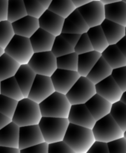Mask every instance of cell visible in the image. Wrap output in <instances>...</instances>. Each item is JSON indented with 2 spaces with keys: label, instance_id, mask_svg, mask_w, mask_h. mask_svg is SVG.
<instances>
[{
  "label": "cell",
  "instance_id": "1",
  "mask_svg": "<svg viewBox=\"0 0 126 153\" xmlns=\"http://www.w3.org/2000/svg\"><path fill=\"white\" fill-rule=\"evenodd\" d=\"M64 140L76 153H87L96 139L93 129L70 123Z\"/></svg>",
  "mask_w": 126,
  "mask_h": 153
},
{
  "label": "cell",
  "instance_id": "2",
  "mask_svg": "<svg viewBox=\"0 0 126 153\" xmlns=\"http://www.w3.org/2000/svg\"><path fill=\"white\" fill-rule=\"evenodd\" d=\"M42 117L39 103L25 97L18 102L12 121L19 127L37 125Z\"/></svg>",
  "mask_w": 126,
  "mask_h": 153
},
{
  "label": "cell",
  "instance_id": "3",
  "mask_svg": "<svg viewBox=\"0 0 126 153\" xmlns=\"http://www.w3.org/2000/svg\"><path fill=\"white\" fill-rule=\"evenodd\" d=\"M42 116L68 118L72 104L67 95L55 91L40 104Z\"/></svg>",
  "mask_w": 126,
  "mask_h": 153
},
{
  "label": "cell",
  "instance_id": "4",
  "mask_svg": "<svg viewBox=\"0 0 126 153\" xmlns=\"http://www.w3.org/2000/svg\"><path fill=\"white\" fill-rule=\"evenodd\" d=\"M39 126L48 143L64 140L70 121L68 118L42 117Z\"/></svg>",
  "mask_w": 126,
  "mask_h": 153
},
{
  "label": "cell",
  "instance_id": "5",
  "mask_svg": "<svg viewBox=\"0 0 126 153\" xmlns=\"http://www.w3.org/2000/svg\"><path fill=\"white\" fill-rule=\"evenodd\" d=\"M93 131L96 140L106 143L124 136V131L110 114L96 120Z\"/></svg>",
  "mask_w": 126,
  "mask_h": 153
},
{
  "label": "cell",
  "instance_id": "6",
  "mask_svg": "<svg viewBox=\"0 0 126 153\" xmlns=\"http://www.w3.org/2000/svg\"><path fill=\"white\" fill-rule=\"evenodd\" d=\"M4 52L20 64H28L34 52L30 38L15 34L4 49Z\"/></svg>",
  "mask_w": 126,
  "mask_h": 153
},
{
  "label": "cell",
  "instance_id": "7",
  "mask_svg": "<svg viewBox=\"0 0 126 153\" xmlns=\"http://www.w3.org/2000/svg\"><path fill=\"white\" fill-rule=\"evenodd\" d=\"M96 94V85L87 76H80L67 95L72 105L85 104Z\"/></svg>",
  "mask_w": 126,
  "mask_h": 153
},
{
  "label": "cell",
  "instance_id": "8",
  "mask_svg": "<svg viewBox=\"0 0 126 153\" xmlns=\"http://www.w3.org/2000/svg\"><path fill=\"white\" fill-rule=\"evenodd\" d=\"M28 64L36 74L50 77L58 69L57 57L52 51L34 52Z\"/></svg>",
  "mask_w": 126,
  "mask_h": 153
},
{
  "label": "cell",
  "instance_id": "9",
  "mask_svg": "<svg viewBox=\"0 0 126 153\" xmlns=\"http://www.w3.org/2000/svg\"><path fill=\"white\" fill-rule=\"evenodd\" d=\"M78 9L90 28L101 25L106 19L105 4L100 0H93Z\"/></svg>",
  "mask_w": 126,
  "mask_h": 153
},
{
  "label": "cell",
  "instance_id": "10",
  "mask_svg": "<svg viewBox=\"0 0 126 153\" xmlns=\"http://www.w3.org/2000/svg\"><path fill=\"white\" fill-rule=\"evenodd\" d=\"M55 91V87L50 76L37 74L28 98L40 104Z\"/></svg>",
  "mask_w": 126,
  "mask_h": 153
},
{
  "label": "cell",
  "instance_id": "11",
  "mask_svg": "<svg viewBox=\"0 0 126 153\" xmlns=\"http://www.w3.org/2000/svg\"><path fill=\"white\" fill-rule=\"evenodd\" d=\"M80 76L78 71L58 68L51 76V79L55 91L66 95Z\"/></svg>",
  "mask_w": 126,
  "mask_h": 153
},
{
  "label": "cell",
  "instance_id": "12",
  "mask_svg": "<svg viewBox=\"0 0 126 153\" xmlns=\"http://www.w3.org/2000/svg\"><path fill=\"white\" fill-rule=\"evenodd\" d=\"M68 120L70 123L93 129L96 120L85 104L72 105Z\"/></svg>",
  "mask_w": 126,
  "mask_h": 153
},
{
  "label": "cell",
  "instance_id": "13",
  "mask_svg": "<svg viewBox=\"0 0 126 153\" xmlns=\"http://www.w3.org/2000/svg\"><path fill=\"white\" fill-rule=\"evenodd\" d=\"M96 94H99L113 104L121 100L123 91L112 76H108L96 85Z\"/></svg>",
  "mask_w": 126,
  "mask_h": 153
},
{
  "label": "cell",
  "instance_id": "14",
  "mask_svg": "<svg viewBox=\"0 0 126 153\" xmlns=\"http://www.w3.org/2000/svg\"><path fill=\"white\" fill-rule=\"evenodd\" d=\"M44 141V137L38 124L19 127V149L20 150Z\"/></svg>",
  "mask_w": 126,
  "mask_h": 153
},
{
  "label": "cell",
  "instance_id": "15",
  "mask_svg": "<svg viewBox=\"0 0 126 153\" xmlns=\"http://www.w3.org/2000/svg\"><path fill=\"white\" fill-rule=\"evenodd\" d=\"M64 19H65L60 15L46 9L43 14L39 18L40 28L56 37L62 33Z\"/></svg>",
  "mask_w": 126,
  "mask_h": 153
},
{
  "label": "cell",
  "instance_id": "16",
  "mask_svg": "<svg viewBox=\"0 0 126 153\" xmlns=\"http://www.w3.org/2000/svg\"><path fill=\"white\" fill-rule=\"evenodd\" d=\"M89 29L90 26L81 14L79 9L76 8L64 19L62 33L82 34L87 32Z\"/></svg>",
  "mask_w": 126,
  "mask_h": 153
},
{
  "label": "cell",
  "instance_id": "17",
  "mask_svg": "<svg viewBox=\"0 0 126 153\" xmlns=\"http://www.w3.org/2000/svg\"><path fill=\"white\" fill-rule=\"evenodd\" d=\"M85 105L96 120H99L106 115L110 114L112 103L100 96L96 94L91 99H90Z\"/></svg>",
  "mask_w": 126,
  "mask_h": 153
},
{
  "label": "cell",
  "instance_id": "18",
  "mask_svg": "<svg viewBox=\"0 0 126 153\" xmlns=\"http://www.w3.org/2000/svg\"><path fill=\"white\" fill-rule=\"evenodd\" d=\"M55 36L41 28L30 37L31 46L34 52L52 51Z\"/></svg>",
  "mask_w": 126,
  "mask_h": 153
},
{
  "label": "cell",
  "instance_id": "19",
  "mask_svg": "<svg viewBox=\"0 0 126 153\" xmlns=\"http://www.w3.org/2000/svg\"><path fill=\"white\" fill-rule=\"evenodd\" d=\"M15 34L25 37H30L39 29V19L27 15L15 22H12Z\"/></svg>",
  "mask_w": 126,
  "mask_h": 153
},
{
  "label": "cell",
  "instance_id": "20",
  "mask_svg": "<svg viewBox=\"0 0 126 153\" xmlns=\"http://www.w3.org/2000/svg\"><path fill=\"white\" fill-rule=\"evenodd\" d=\"M36 76L37 74L35 72L28 64H21L15 74L14 77L16 78L25 97H28Z\"/></svg>",
  "mask_w": 126,
  "mask_h": 153
},
{
  "label": "cell",
  "instance_id": "21",
  "mask_svg": "<svg viewBox=\"0 0 126 153\" xmlns=\"http://www.w3.org/2000/svg\"><path fill=\"white\" fill-rule=\"evenodd\" d=\"M19 143V126L13 121L0 129V146L18 148Z\"/></svg>",
  "mask_w": 126,
  "mask_h": 153
},
{
  "label": "cell",
  "instance_id": "22",
  "mask_svg": "<svg viewBox=\"0 0 126 153\" xmlns=\"http://www.w3.org/2000/svg\"><path fill=\"white\" fill-rule=\"evenodd\" d=\"M109 44H116L125 36V26L105 19L101 25Z\"/></svg>",
  "mask_w": 126,
  "mask_h": 153
},
{
  "label": "cell",
  "instance_id": "23",
  "mask_svg": "<svg viewBox=\"0 0 126 153\" xmlns=\"http://www.w3.org/2000/svg\"><path fill=\"white\" fill-rule=\"evenodd\" d=\"M107 19L126 26V3L123 1L105 4Z\"/></svg>",
  "mask_w": 126,
  "mask_h": 153
},
{
  "label": "cell",
  "instance_id": "24",
  "mask_svg": "<svg viewBox=\"0 0 126 153\" xmlns=\"http://www.w3.org/2000/svg\"><path fill=\"white\" fill-rule=\"evenodd\" d=\"M113 68L109 65L102 56L99 59L92 70H90L87 77L93 84L96 85L108 76H111Z\"/></svg>",
  "mask_w": 126,
  "mask_h": 153
},
{
  "label": "cell",
  "instance_id": "25",
  "mask_svg": "<svg viewBox=\"0 0 126 153\" xmlns=\"http://www.w3.org/2000/svg\"><path fill=\"white\" fill-rule=\"evenodd\" d=\"M102 57V53L93 50L79 55L78 72L82 76H87Z\"/></svg>",
  "mask_w": 126,
  "mask_h": 153
},
{
  "label": "cell",
  "instance_id": "26",
  "mask_svg": "<svg viewBox=\"0 0 126 153\" xmlns=\"http://www.w3.org/2000/svg\"><path fill=\"white\" fill-rule=\"evenodd\" d=\"M102 56L113 69L126 66V58L116 44L109 45L102 53Z\"/></svg>",
  "mask_w": 126,
  "mask_h": 153
},
{
  "label": "cell",
  "instance_id": "27",
  "mask_svg": "<svg viewBox=\"0 0 126 153\" xmlns=\"http://www.w3.org/2000/svg\"><path fill=\"white\" fill-rule=\"evenodd\" d=\"M21 64L4 52L0 57V81L15 76Z\"/></svg>",
  "mask_w": 126,
  "mask_h": 153
},
{
  "label": "cell",
  "instance_id": "28",
  "mask_svg": "<svg viewBox=\"0 0 126 153\" xmlns=\"http://www.w3.org/2000/svg\"><path fill=\"white\" fill-rule=\"evenodd\" d=\"M87 33L92 43L94 50L102 53L110 45L101 25L90 27Z\"/></svg>",
  "mask_w": 126,
  "mask_h": 153
},
{
  "label": "cell",
  "instance_id": "29",
  "mask_svg": "<svg viewBox=\"0 0 126 153\" xmlns=\"http://www.w3.org/2000/svg\"><path fill=\"white\" fill-rule=\"evenodd\" d=\"M1 94L17 101L25 98L14 76L1 81Z\"/></svg>",
  "mask_w": 126,
  "mask_h": 153
},
{
  "label": "cell",
  "instance_id": "30",
  "mask_svg": "<svg viewBox=\"0 0 126 153\" xmlns=\"http://www.w3.org/2000/svg\"><path fill=\"white\" fill-rule=\"evenodd\" d=\"M24 0H8L7 20L12 22L27 16Z\"/></svg>",
  "mask_w": 126,
  "mask_h": 153
},
{
  "label": "cell",
  "instance_id": "31",
  "mask_svg": "<svg viewBox=\"0 0 126 153\" xmlns=\"http://www.w3.org/2000/svg\"><path fill=\"white\" fill-rule=\"evenodd\" d=\"M77 7L73 4L72 0H52L48 9L51 11L67 18L70 13H73Z\"/></svg>",
  "mask_w": 126,
  "mask_h": 153
},
{
  "label": "cell",
  "instance_id": "32",
  "mask_svg": "<svg viewBox=\"0 0 126 153\" xmlns=\"http://www.w3.org/2000/svg\"><path fill=\"white\" fill-rule=\"evenodd\" d=\"M78 64L79 54L76 52L57 58V66L59 69L78 71Z\"/></svg>",
  "mask_w": 126,
  "mask_h": 153
},
{
  "label": "cell",
  "instance_id": "33",
  "mask_svg": "<svg viewBox=\"0 0 126 153\" xmlns=\"http://www.w3.org/2000/svg\"><path fill=\"white\" fill-rule=\"evenodd\" d=\"M110 114L122 131H125L126 130V104L121 100L113 103Z\"/></svg>",
  "mask_w": 126,
  "mask_h": 153
},
{
  "label": "cell",
  "instance_id": "34",
  "mask_svg": "<svg viewBox=\"0 0 126 153\" xmlns=\"http://www.w3.org/2000/svg\"><path fill=\"white\" fill-rule=\"evenodd\" d=\"M52 52L58 58L59 56L67 55L75 52V47L69 43L61 34L55 37V42L52 46Z\"/></svg>",
  "mask_w": 126,
  "mask_h": 153
},
{
  "label": "cell",
  "instance_id": "35",
  "mask_svg": "<svg viewBox=\"0 0 126 153\" xmlns=\"http://www.w3.org/2000/svg\"><path fill=\"white\" fill-rule=\"evenodd\" d=\"M15 35L13 25L8 20L0 21V46L5 49Z\"/></svg>",
  "mask_w": 126,
  "mask_h": 153
},
{
  "label": "cell",
  "instance_id": "36",
  "mask_svg": "<svg viewBox=\"0 0 126 153\" xmlns=\"http://www.w3.org/2000/svg\"><path fill=\"white\" fill-rule=\"evenodd\" d=\"M17 100L0 94V112L9 118H13L18 104Z\"/></svg>",
  "mask_w": 126,
  "mask_h": 153
},
{
  "label": "cell",
  "instance_id": "37",
  "mask_svg": "<svg viewBox=\"0 0 126 153\" xmlns=\"http://www.w3.org/2000/svg\"><path fill=\"white\" fill-rule=\"evenodd\" d=\"M28 15L39 19L46 10V7L38 0H24Z\"/></svg>",
  "mask_w": 126,
  "mask_h": 153
},
{
  "label": "cell",
  "instance_id": "38",
  "mask_svg": "<svg viewBox=\"0 0 126 153\" xmlns=\"http://www.w3.org/2000/svg\"><path fill=\"white\" fill-rule=\"evenodd\" d=\"M93 46L92 43L89 38L87 33H84L81 35L80 39L78 41L77 44L75 46V52L77 54L86 53V52L93 51Z\"/></svg>",
  "mask_w": 126,
  "mask_h": 153
},
{
  "label": "cell",
  "instance_id": "39",
  "mask_svg": "<svg viewBox=\"0 0 126 153\" xmlns=\"http://www.w3.org/2000/svg\"><path fill=\"white\" fill-rule=\"evenodd\" d=\"M111 76L121 90L123 92L126 91V66L113 69Z\"/></svg>",
  "mask_w": 126,
  "mask_h": 153
},
{
  "label": "cell",
  "instance_id": "40",
  "mask_svg": "<svg viewBox=\"0 0 126 153\" xmlns=\"http://www.w3.org/2000/svg\"><path fill=\"white\" fill-rule=\"evenodd\" d=\"M49 153H76L64 140L49 143Z\"/></svg>",
  "mask_w": 126,
  "mask_h": 153
},
{
  "label": "cell",
  "instance_id": "41",
  "mask_svg": "<svg viewBox=\"0 0 126 153\" xmlns=\"http://www.w3.org/2000/svg\"><path fill=\"white\" fill-rule=\"evenodd\" d=\"M107 144L110 153H126V138L124 136L108 142Z\"/></svg>",
  "mask_w": 126,
  "mask_h": 153
},
{
  "label": "cell",
  "instance_id": "42",
  "mask_svg": "<svg viewBox=\"0 0 126 153\" xmlns=\"http://www.w3.org/2000/svg\"><path fill=\"white\" fill-rule=\"evenodd\" d=\"M20 153H49V143L44 141L21 149Z\"/></svg>",
  "mask_w": 126,
  "mask_h": 153
},
{
  "label": "cell",
  "instance_id": "43",
  "mask_svg": "<svg viewBox=\"0 0 126 153\" xmlns=\"http://www.w3.org/2000/svg\"><path fill=\"white\" fill-rule=\"evenodd\" d=\"M87 153H110L108 144L106 142L96 140L90 148Z\"/></svg>",
  "mask_w": 126,
  "mask_h": 153
},
{
  "label": "cell",
  "instance_id": "44",
  "mask_svg": "<svg viewBox=\"0 0 126 153\" xmlns=\"http://www.w3.org/2000/svg\"><path fill=\"white\" fill-rule=\"evenodd\" d=\"M61 35L69 43H70L73 47H75L80 39L82 34H73V33H61Z\"/></svg>",
  "mask_w": 126,
  "mask_h": 153
},
{
  "label": "cell",
  "instance_id": "45",
  "mask_svg": "<svg viewBox=\"0 0 126 153\" xmlns=\"http://www.w3.org/2000/svg\"><path fill=\"white\" fill-rule=\"evenodd\" d=\"M8 0H0V19L7 20Z\"/></svg>",
  "mask_w": 126,
  "mask_h": 153
},
{
  "label": "cell",
  "instance_id": "46",
  "mask_svg": "<svg viewBox=\"0 0 126 153\" xmlns=\"http://www.w3.org/2000/svg\"><path fill=\"white\" fill-rule=\"evenodd\" d=\"M0 153H20V149L10 146H0Z\"/></svg>",
  "mask_w": 126,
  "mask_h": 153
},
{
  "label": "cell",
  "instance_id": "47",
  "mask_svg": "<svg viewBox=\"0 0 126 153\" xmlns=\"http://www.w3.org/2000/svg\"><path fill=\"white\" fill-rule=\"evenodd\" d=\"M116 46H118L119 50L122 52L124 56L126 58V36L122 37V38L116 43Z\"/></svg>",
  "mask_w": 126,
  "mask_h": 153
},
{
  "label": "cell",
  "instance_id": "48",
  "mask_svg": "<svg viewBox=\"0 0 126 153\" xmlns=\"http://www.w3.org/2000/svg\"><path fill=\"white\" fill-rule=\"evenodd\" d=\"M12 119H10L8 117L5 116V115L0 112V129H1L3 127L7 126L8 123H10Z\"/></svg>",
  "mask_w": 126,
  "mask_h": 153
},
{
  "label": "cell",
  "instance_id": "49",
  "mask_svg": "<svg viewBox=\"0 0 126 153\" xmlns=\"http://www.w3.org/2000/svg\"><path fill=\"white\" fill-rule=\"evenodd\" d=\"M72 1H73V4L76 5V7H77V8H79V7L84 5V4H87V3L90 2L93 0H72Z\"/></svg>",
  "mask_w": 126,
  "mask_h": 153
},
{
  "label": "cell",
  "instance_id": "50",
  "mask_svg": "<svg viewBox=\"0 0 126 153\" xmlns=\"http://www.w3.org/2000/svg\"><path fill=\"white\" fill-rule=\"evenodd\" d=\"M39 1H40V3H41L42 4H43V6H44L46 8L48 9V7H49V6L50 5L51 2L52 1V0H38Z\"/></svg>",
  "mask_w": 126,
  "mask_h": 153
},
{
  "label": "cell",
  "instance_id": "51",
  "mask_svg": "<svg viewBox=\"0 0 126 153\" xmlns=\"http://www.w3.org/2000/svg\"><path fill=\"white\" fill-rule=\"evenodd\" d=\"M102 3H104L105 4H110V3H113V2H116V1H122V0H100Z\"/></svg>",
  "mask_w": 126,
  "mask_h": 153
},
{
  "label": "cell",
  "instance_id": "52",
  "mask_svg": "<svg viewBox=\"0 0 126 153\" xmlns=\"http://www.w3.org/2000/svg\"><path fill=\"white\" fill-rule=\"evenodd\" d=\"M121 101L123 102L125 104H126V91L125 92H123V94H122V97H121Z\"/></svg>",
  "mask_w": 126,
  "mask_h": 153
},
{
  "label": "cell",
  "instance_id": "53",
  "mask_svg": "<svg viewBox=\"0 0 126 153\" xmlns=\"http://www.w3.org/2000/svg\"><path fill=\"white\" fill-rule=\"evenodd\" d=\"M4 53V49H3V48H1V46H0V57H1Z\"/></svg>",
  "mask_w": 126,
  "mask_h": 153
},
{
  "label": "cell",
  "instance_id": "54",
  "mask_svg": "<svg viewBox=\"0 0 126 153\" xmlns=\"http://www.w3.org/2000/svg\"><path fill=\"white\" fill-rule=\"evenodd\" d=\"M124 137H125V138H126V130H125V131H124Z\"/></svg>",
  "mask_w": 126,
  "mask_h": 153
},
{
  "label": "cell",
  "instance_id": "55",
  "mask_svg": "<svg viewBox=\"0 0 126 153\" xmlns=\"http://www.w3.org/2000/svg\"><path fill=\"white\" fill-rule=\"evenodd\" d=\"M0 94H1V81H0Z\"/></svg>",
  "mask_w": 126,
  "mask_h": 153
},
{
  "label": "cell",
  "instance_id": "56",
  "mask_svg": "<svg viewBox=\"0 0 126 153\" xmlns=\"http://www.w3.org/2000/svg\"><path fill=\"white\" fill-rule=\"evenodd\" d=\"M122 1H123L124 2H125V3H126V0H122Z\"/></svg>",
  "mask_w": 126,
  "mask_h": 153
},
{
  "label": "cell",
  "instance_id": "57",
  "mask_svg": "<svg viewBox=\"0 0 126 153\" xmlns=\"http://www.w3.org/2000/svg\"><path fill=\"white\" fill-rule=\"evenodd\" d=\"M125 36H126V26H125Z\"/></svg>",
  "mask_w": 126,
  "mask_h": 153
},
{
  "label": "cell",
  "instance_id": "58",
  "mask_svg": "<svg viewBox=\"0 0 126 153\" xmlns=\"http://www.w3.org/2000/svg\"><path fill=\"white\" fill-rule=\"evenodd\" d=\"M0 21H1V19H0Z\"/></svg>",
  "mask_w": 126,
  "mask_h": 153
}]
</instances>
